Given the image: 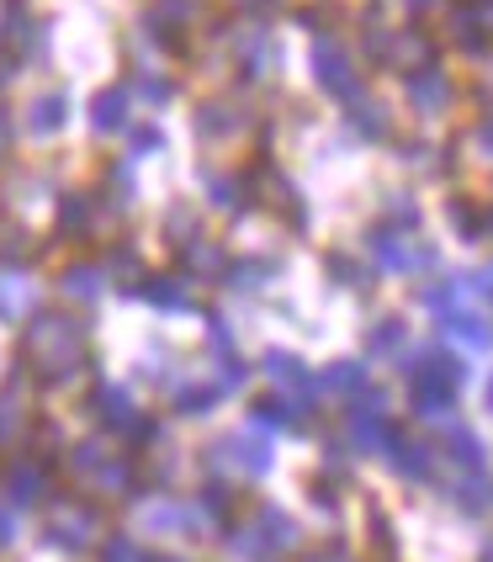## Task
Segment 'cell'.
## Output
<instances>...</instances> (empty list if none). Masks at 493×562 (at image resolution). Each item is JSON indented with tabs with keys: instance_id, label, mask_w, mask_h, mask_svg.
I'll use <instances>...</instances> for the list:
<instances>
[{
	"instance_id": "obj_17",
	"label": "cell",
	"mask_w": 493,
	"mask_h": 562,
	"mask_svg": "<svg viewBox=\"0 0 493 562\" xmlns=\"http://www.w3.org/2000/svg\"><path fill=\"white\" fill-rule=\"evenodd\" d=\"M5 488H11V499H16V504H32V499H43L48 472L37 468V462H16V468L5 472Z\"/></svg>"
},
{
	"instance_id": "obj_11",
	"label": "cell",
	"mask_w": 493,
	"mask_h": 562,
	"mask_svg": "<svg viewBox=\"0 0 493 562\" xmlns=\"http://www.w3.org/2000/svg\"><path fill=\"white\" fill-rule=\"evenodd\" d=\"M446 335H457L467 350H493V324L483 318V313H472V308L446 313Z\"/></svg>"
},
{
	"instance_id": "obj_37",
	"label": "cell",
	"mask_w": 493,
	"mask_h": 562,
	"mask_svg": "<svg viewBox=\"0 0 493 562\" xmlns=\"http://www.w3.org/2000/svg\"><path fill=\"white\" fill-rule=\"evenodd\" d=\"M0 541H11V515H0Z\"/></svg>"
},
{
	"instance_id": "obj_8",
	"label": "cell",
	"mask_w": 493,
	"mask_h": 562,
	"mask_svg": "<svg viewBox=\"0 0 493 562\" xmlns=\"http://www.w3.org/2000/svg\"><path fill=\"white\" fill-rule=\"evenodd\" d=\"M388 436H393V425H388V414H382V398H356V408H350V440L361 446V451H377V446H388Z\"/></svg>"
},
{
	"instance_id": "obj_22",
	"label": "cell",
	"mask_w": 493,
	"mask_h": 562,
	"mask_svg": "<svg viewBox=\"0 0 493 562\" xmlns=\"http://www.w3.org/2000/svg\"><path fill=\"white\" fill-rule=\"evenodd\" d=\"M255 419H260V425H298L303 414H298V398H277V393H271V398L255 404Z\"/></svg>"
},
{
	"instance_id": "obj_42",
	"label": "cell",
	"mask_w": 493,
	"mask_h": 562,
	"mask_svg": "<svg viewBox=\"0 0 493 562\" xmlns=\"http://www.w3.org/2000/svg\"><path fill=\"white\" fill-rule=\"evenodd\" d=\"M309 562H335V552H329V558H309Z\"/></svg>"
},
{
	"instance_id": "obj_30",
	"label": "cell",
	"mask_w": 493,
	"mask_h": 562,
	"mask_svg": "<svg viewBox=\"0 0 493 562\" xmlns=\"http://www.w3.org/2000/svg\"><path fill=\"white\" fill-rule=\"evenodd\" d=\"M213 202L217 207H239V202H245V187H239V181H213Z\"/></svg>"
},
{
	"instance_id": "obj_29",
	"label": "cell",
	"mask_w": 493,
	"mask_h": 562,
	"mask_svg": "<svg viewBox=\"0 0 493 562\" xmlns=\"http://www.w3.org/2000/svg\"><path fill=\"white\" fill-rule=\"evenodd\" d=\"M217 398V387H186L181 393V414H208Z\"/></svg>"
},
{
	"instance_id": "obj_2",
	"label": "cell",
	"mask_w": 493,
	"mask_h": 562,
	"mask_svg": "<svg viewBox=\"0 0 493 562\" xmlns=\"http://www.w3.org/2000/svg\"><path fill=\"white\" fill-rule=\"evenodd\" d=\"M313 80H318V86H324L329 95H345V101H350V95H356V86H361L356 59L339 48L335 37H324V43L313 48Z\"/></svg>"
},
{
	"instance_id": "obj_36",
	"label": "cell",
	"mask_w": 493,
	"mask_h": 562,
	"mask_svg": "<svg viewBox=\"0 0 493 562\" xmlns=\"http://www.w3.org/2000/svg\"><path fill=\"white\" fill-rule=\"evenodd\" d=\"M5 144H11V123H5V112H0V155H5Z\"/></svg>"
},
{
	"instance_id": "obj_9",
	"label": "cell",
	"mask_w": 493,
	"mask_h": 562,
	"mask_svg": "<svg viewBox=\"0 0 493 562\" xmlns=\"http://www.w3.org/2000/svg\"><path fill=\"white\" fill-rule=\"evenodd\" d=\"M54 541L59 547H69V552H80V547H91V536H96V515L86 509V504H64L59 515H54Z\"/></svg>"
},
{
	"instance_id": "obj_24",
	"label": "cell",
	"mask_w": 493,
	"mask_h": 562,
	"mask_svg": "<svg viewBox=\"0 0 493 562\" xmlns=\"http://www.w3.org/2000/svg\"><path fill=\"white\" fill-rule=\"evenodd\" d=\"M446 446H451V462H462V468H483V446H478V436H467V430H451L446 436Z\"/></svg>"
},
{
	"instance_id": "obj_32",
	"label": "cell",
	"mask_w": 493,
	"mask_h": 562,
	"mask_svg": "<svg viewBox=\"0 0 493 562\" xmlns=\"http://www.w3.org/2000/svg\"><path fill=\"white\" fill-rule=\"evenodd\" d=\"M107 562H144V558H138L133 541H112V547H107Z\"/></svg>"
},
{
	"instance_id": "obj_44",
	"label": "cell",
	"mask_w": 493,
	"mask_h": 562,
	"mask_svg": "<svg viewBox=\"0 0 493 562\" xmlns=\"http://www.w3.org/2000/svg\"><path fill=\"white\" fill-rule=\"evenodd\" d=\"M155 562H181V558H155Z\"/></svg>"
},
{
	"instance_id": "obj_7",
	"label": "cell",
	"mask_w": 493,
	"mask_h": 562,
	"mask_svg": "<svg viewBox=\"0 0 493 562\" xmlns=\"http://www.w3.org/2000/svg\"><path fill=\"white\" fill-rule=\"evenodd\" d=\"M451 32H457V43L462 48H483V37L493 43V0H457V11H451Z\"/></svg>"
},
{
	"instance_id": "obj_28",
	"label": "cell",
	"mask_w": 493,
	"mask_h": 562,
	"mask_svg": "<svg viewBox=\"0 0 493 562\" xmlns=\"http://www.w3.org/2000/svg\"><path fill=\"white\" fill-rule=\"evenodd\" d=\"M361 382H367V367H361V361H335V367H329V387H345V393H350V387H361Z\"/></svg>"
},
{
	"instance_id": "obj_21",
	"label": "cell",
	"mask_w": 493,
	"mask_h": 562,
	"mask_svg": "<svg viewBox=\"0 0 493 562\" xmlns=\"http://www.w3.org/2000/svg\"><path fill=\"white\" fill-rule=\"evenodd\" d=\"M197 127H202L208 138H223V133L245 127V117H239L234 106H202V112H197Z\"/></svg>"
},
{
	"instance_id": "obj_25",
	"label": "cell",
	"mask_w": 493,
	"mask_h": 562,
	"mask_svg": "<svg viewBox=\"0 0 493 562\" xmlns=\"http://www.w3.org/2000/svg\"><path fill=\"white\" fill-rule=\"evenodd\" d=\"M144 297H155L159 308H186L191 297H186V286L181 281H170V277H155L149 286H144Z\"/></svg>"
},
{
	"instance_id": "obj_6",
	"label": "cell",
	"mask_w": 493,
	"mask_h": 562,
	"mask_svg": "<svg viewBox=\"0 0 493 562\" xmlns=\"http://www.w3.org/2000/svg\"><path fill=\"white\" fill-rule=\"evenodd\" d=\"M403 91H408V101H414V112H425V117H435V112H446V101H451V80H446V69H414V75H403Z\"/></svg>"
},
{
	"instance_id": "obj_5",
	"label": "cell",
	"mask_w": 493,
	"mask_h": 562,
	"mask_svg": "<svg viewBox=\"0 0 493 562\" xmlns=\"http://www.w3.org/2000/svg\"><path fill=\"white\" fill-rule=\"evenodd\" d=\"M371 255H377L388 271H419V266H430V260H435L430 245L403 239L399 228H377V234H371Z\"/></svg>"
},
{
	"instance_id": "obj_33",
	"label": "cell",
	"mask_w": 493,
	"mask_h": 562,
	"mask_svg": "<svg viewBox=\"0 0 493 562\" xmlns=\"http://www.w3.org/2000/svg\"><path fill=\"white\" fill-rule=\"evenodd\" d=\"M478 149H483V155L493 159V112L483 117V123H478Z\"/></svg>"
},
{
	"instance_id": "obj_10",
	"label": "cell",
	"mask_w": 493,
	"mask_h": 562,
	"mask_svg": "<svg viewBox=\"0 0 493 562\" xmlns=\"http://www.w3.org/2000/svg\"><path fill=\"white\" fill-rule=\"evenodd\" d=\"M217 451H223L228 468H239V472H266L271 468V446H266V436H228Z\"/></svg>"
},
{
	"instance_id": "obj_23",
	"label": "cell",
	"mask_w": 493,
	"mask_h": 562,
	"mask_svg": "<svg viewBox=\"0 0 493 562\" xmlns=\"http://www.w3.org/2000/svg\"><path fill=\"white\" fill-rule=\"evenodd\" d=\"M350 127L367 133V138H382V133H388V112H382L377 101H356V106H350Z\"/></svg>"
},
{
	"instance_id": "obj_16",
	"label": "cell",
	"mask_w": 493,
	"mask_h": 562,
	"mask_svg": "<svg viewBox=\"0 0 493 562\" xmlns=\"http://www.w3.org/2000/svg\"><path fill=\"white\" fill-rule=\"evenodd\" d=\"M127 123V91L123 86H112V91H101L91 101V127L96 133H117Z\"/></svg>"
},
{
	"instance_id": "obj_27",
	"label": "cell",
	"mask_w": 493,
	"mask_h": 562,
	"mask_svg": "<svg viewBox=\"0 0 493 562\" xmlns=\"http://www.w3.org/2000/svg\"><path fill=\"white\" fill-rule=\"evenodd\" d=\"M22 404L11 398V393H0V440H11V436H22Z\"/></svg>"
},
{
	"instance_id": "obj_35",
	"label": "cell",
	"mask_w": 493,
	"mask_h": 562,
	"mask_svg": "<svg viewBox=\"0 0 493 562\" xmlns=\"http://www.w3.org/2000/svg\"><path fill=\"white\" fill-rule=\"evenodd\" d=\"M478 292L493 303V266H489V271H478Z\"/></svg>"
},
{
	"instance_id": "obj_18",
	"label": "cell",
	"mask_w": 493,
	"mask_h": 562,
	"mask_svg": "<svg viewBox=\"0 0 493 562\" xmlns=\"http://www.w3.org/2000/svg\"><path fill=\"white\" fill-rule=\"evenodd\" d=\"M451 408H457V393L430 387V382H414V414L419 419H451Z\"/></svg>"
},
{
	"instance_id": "obj_4",
	"label": "cell",
	"mask_w": 493,
	"mask_h": 562,
	"mask_svg": "<svg viewBox=\"0 0 493 562\" xmlns=\"http://www.w3.org/2000/svg\"><path fill=\"white\" fill-rule=\"evenodd\" d=\"M382 64H388V69H399V75L430 69V64H435V43L419 27H403L399 37H382Z\"/></svg>"
},
{
	"instance_id": "obj_13",
	"label": "cell",
	"mask_w": 493,
	"mask_h": 562,
	"mask_svg": "<svg viewBox=\"0 0 493 562\" xmlns=\"http://www.w3.org/2000/svg\"><path fill=\"white\" fill-rule=\"evenodd\" d=\"M388 462L403 477H430V446L425 440H408V436H388Z\"/></svg>"
},
{
	"instance_id": "obj_43",
	"label": "cell",
	"mask_w": 493,
	"mask_h": 562,
	"mask_svg": "<svg viewBox=\"0 0 493 562\" xmlns=\"http://www.w3.org/2000/svg\"><path fill=\"white\" fill-rule=\"evenodd\" d=\"M483 223H489V234H493V207H489V218H483Z\"/></svg>"
},
{
	"instance_id": "obj_15",
	"label": "cell",
	"mask_w": 493,
	"mask_h": 562,
	"mask_svg": "<svg viewBox=\"0 0 493 562\" xmlns=\"http://www.w3.org/2000/svg\"><path fill=\"white\" fill-rule=\"evenodd\" d=\"M96 414H101V419H107L112 430H127V436H144V419L133 414V404H127V398L117 393V387H101V393H96Z\"/></svg>"
},
{
	"instance_id": "obj_1",
	"label": "cell",
	"mask_w": 493,
	"mask_h": 562,
	"mask_svg": "<svg viewBox=\"0 0 493 562\" xmlns=\"http://www.w3.org/2000/svg\"><path fill=\"white\" fill-rule=\"evenodd\" d=\"M86 329L75 324V318H64V313H37L27 329H22V361H27L37 376H48V382H64V376H75L86 367Z\"/></svg>"
},
{
	"instance_id": "obj_34",
	"label": "cell",
	"mask_w": 493,
	"mask_h": 562,
	"mask_svg": "<svg viewBox=\"0 0 493 562\" xmlns=\"http://www.w3.org/2000/svg\"><path fill=\"white\" fill-rule=\"evenodd\" d=\"M313 504H324V509L335 515V494H329V483H313Z\"/></svg>"
},
{
	"instance_id": "obj_31",
	"label": "cell",
	"mask_w": 493,
	"mask_h": 562,
	"mask_svg": "<svg viewBox=\"0 0 493 562\" xmlns=\"http://www.w3.org/2000/svg\"><path fill=\"white\" fill-rule=\"evenodd\" d=\"M329 271H335L345 286H367V277H361V271H356V266H350L345 255H329Z\"/></svg>"
},
{
	"instance_id": "obj_26",
	"label": "cell",
	"mask_w": 493,
	"mask_h": 562,
	"mask_svg": "<svg viewBox=\"0 0 493 562\" xmlns=\"http://www.w3.org/2000/svg\"><path fill=\"white\" fill-rule=\"evenodd\" d=\"M425 303H430V308H462V281H446V286H440V281H435V286H425Z\"/></svg>"
},
{
	"instance_id": "obj_12",
	"label": "cell",
	"mask_w": 493,
	"mask_h": 562,
	"mask_svg": "<svg viewBox=\"0 0 493 562\" xmlns=\"http://www.w3.org/2000/svg\"><path fill=\"white\" fill-rule=\"evenodd\" d=\"M266 372H271V382H281V387H292L298 398H309L313 387H318V376L298 361V356H287V350H271L266 356Z\"/></svg>"
},
{
	"instance_id": "obj_40",
	"label": "cell",
	"mask_w": 493,
	"mask_h": 562,
	"mask_svg": "<svg viewBox=\"0 0 493 562\" xmlns=\"http://www.w3.org/2000/svg\"><path fill=\"white\" fill-rule=\"evenodd\" d=\"M483 562H493V536H489V547H483Z\"/></svg>"
},
{
	"instance_id": "obj_20",
	"label": "cell",
	"mask_w": 493,
	"mask_h": 562,
	"mask_svg": "<svg viewBox=\"0 0 493 562\" xmlns=\"http://www.w3.org/2000/svg\"><path fill=\"white\" fill-rule=\"evenodd\" d=\"M403 340H408L403 318H382V324L367 335V350H371V356H393V350H403Z\"/></svg>"
},
{
	"instance_id": "obj_14",
	"label": "cell",
	"mask_w": 493,
	"mask_h": 562,
	"mask_svg": "<svg viewBox=\"0 0 493 562\" xmlns=\"http://www.w3.org/2000/svg\"><path fill=\"white\" fill-rule=\"evenodd\" d=\"M64 123H69V95L64 91H43L27 106V127L32 133H43V138H48V133H59Z\"/></svg>"
},
{
	"instance_id": "obj_38",
	"label": "cell",
	"mask_w": 493,
	"mask_h": 562,
	"mask_svg": "<svg viewBox=\"0 0 493 562\" xmlns=\"http://www.w3.org/2000/svg\"><path fill=\"white\" fill-rule=\"evenodd\" d=\"M435 0H408V11H430Z\"/></svg>"
},
{
	"instance_id": "obj_41",
	"label": "cell",
	"mask_w": 493,
	"mask_h": 562,
	"mask_svg": "<svg viewBox=\"0 0 493 562\" xmlns=\"http://www.w3.org/2000/svg\"><path fill=\"white\" fill-rule=\"evenodd\" d=\"M483 398H489V408H493V376H489V387H483Z\"/></svg>"
},
{
	"instance_id": "obj_3",
	"label": "cell",
	"mask_w": 493,
	"mask_h": 562,
	"mask_svg": "<svg viewBox=\"0 0 493 562\" xmlns=\"http://www.w3.org/2000/svg\"><path fill=\"white\" fill-rule=\"evenodd\" d=\"M287 552V547H298V526L281 515V509H260L255 515V531H239V541H234V552L239 558H255V552Z\"/></svg>"
},
{
	"instance_id": "obj_39",
	"label": "cell",
	"mask_w": 493,
	"mask_h": 562,
	"mask_svg": "<svg viewBox=\"0 0 493 562\" xmlns=\"http://www.w3.org/2000/svg\"><path fill=\"white\" fill-rule=\"evenodd\" d=\"M483 91H493V59H489V69H483Z\"/></svg>"
},
{
	"instance_id": "obj_19",
	"label": "cell",
	"mask_w": 493,
	"mask_h": 562,
	"mask_svg": "<svg viewBox=\"0 0 493 562\" xmlns=\"http://www.w3.org/2000/svg\"><path fill=\"white\" fill-rule=\"evenodd\" d=\"M101 271H96V266H69V271H64V292H69V297H80V303H91V297H101Z\"/></svg>"
}]
</instances>
